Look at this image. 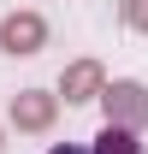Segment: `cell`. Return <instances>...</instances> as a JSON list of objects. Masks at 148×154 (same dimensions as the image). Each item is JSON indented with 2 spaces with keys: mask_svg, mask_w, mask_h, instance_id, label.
Segmentation results:
<instances>
[{
  "mask_svg": "<svg viewBox=\"0 0 148 154\" xmlns=\"http://www.w3.org/2000/svg\"><path fill=\"white\" fill-rule=\"evenodd\" d=\"M59 119V95L54 89H18L12 95V125H18L24 136H48Z\"/></svg>",
  "mask_w": 148,
  "mask_h": 154,
  "instance_id": "obj_3",
  "label": "cell"
},
{
  "mask_svg": "<svg viewBox=\"0 0 148 154\" xmlns=\"http://www.w3.org/2000/svg\"><path fill=\"white\" fill-rule=\"evenodd\" d=\"M48 154H89V148H77V142H54Z\"/></svg>",
  "mask_w": 148,
  "mask_h": 154,
  "instance_id": "obj_7",
  "label": "cell"
},
{
  "mask_svg": "<svg viewBox=\"0 0 148 154\" xmlns=\"http://www.w3.org/2000/svg\"><path fill=\"white\" fill-rule=\"evenodd\" d=\"M0 148H6V125H0Z\"/></svg>",
  "mask_w": 148,
  "mask_h": 154,
  "instance_id": "obj_8",
  "label": "cell"
},
{
  "mask_svg": "<svg viewBox=\"0 0 148 154\" xmlns=\"http://www.w3.org/2000/svg\"><path fill=\"white\" fill-rule=\"evenodd\" d=\"M59 95H65V107L101 101V95H107V71H101V59H71V65L59 71Z\"/></svg>",
  "mask_w": 148,
  "mask_h": 154,
  "instance_id": "obj_4",
  "label": "cell"
},
{
  "mask_svg": "<svg viewBox=\"0 0 148 154\" xmlns=\"http://www.w3.org/2000/svg\"><path fill=\"white\" fill-rule=\"evenodd\" d=\"M48 48V18L42 12H30V6H18V12H6L0 18V54H12V59H30Z\"/></svg>",
  "mask_w": 148,
  "mask_h": 154,
  "instance_id": "obj_2",
  "label": "cell"
},
{
  "mask_svg": "<svg viewBox=\"0 0 148 154\" xmlns=\"http://www.w3.org/2000/svg\"><path fill=\"white\" fill-rule=\"evenodd\" d=\"M125 24L148 36V0H125Z\"/></svg>",
  "mask_w": 148,
  "mask_h": 154,
  "instance_id": "obj_6",
  "label": "cell"
},
{
  "mask_svg": "<svg viewBox=\"0 0 148 154\" xmlns=\"http://www.w3.org/2000/svg\"><path fill=\"white\" fill-rule=\"evenodd\" d=\"M136 136H142V131H125V125H101V136L89 142V154H148Z\"/></svg>",
  "mask_w": 148,
  "mask_h": 154,
  "instance_id": "obj_5",
  "label": "cell"
},
{
  "mask_svg": "<svg viewBox=\"0 0 148 154\" xmlns=\"http://www.w3.org/2000/svg\"><path fill=\"white\" fill-rule=\"evenodd\" d=\"M101 107H107V125L148 131V83H136V77H113L107 95H101Z\"/></svg>",
  "mask_w": 148,
  "mask_h": 154,
  "instance_id": "obj_1",
  "label": "cell"
}]
</instances>
